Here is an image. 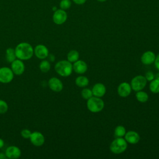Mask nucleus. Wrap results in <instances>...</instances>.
Returning <instances> with one entry per match:
<instances>
[{"mask_svg":"<svg viewBox=\"0 0 159 159\" xmlns=\"http://www.w3.org/2000/svg\"><path fill=\"white\" fill-rule=\"evenodd\" d=\"M14 50L17 58L22 61L29 60L34 55V48L32 46L27 42H21L19 43Z\"/></svg>","mask_w":159,"mask_h":159,"instance_id":"obj_1","label":"nucleus"},{"mask_svg":"<svg viewBox=\"0 0 159 159\" xmlns=\"http://www.w3.org/2000/svg\"><path fill=\"white\" fill-rule=\"evenodd\" d=\"M55 71L61 76H69L73 71V65L68 60H60L55 65Z\"/></svg>","mask_w":159,"mask_h":159,"instance_id":"obj_2","label":"nucleus"},{"mask_svg":"<svg viewBox=\"0 0 159 159\" xmlns=\"http://www.w3.org/2000/svg\"><path fill=\"white\" fill-rule=\"evenodd\" d=\"M87 107L88 110L93 113L101 111L104 107V101L98 97L92 96L87 101Z\"/></svg>","mask_w":159,"mask_h":159,"instance_id":"obj_3","label":"nucleus"},{"mask_svg":"<svg viewBox=\"0 0 159 159\" xmlns=\"http://www.w3.org/2000/svg\"><path fill=\"white\" fill-rule=\"evenodd\" d=\"M127 148V142L125 139L122 137H116L110 145V150L115 154H119L124 151Z\"/></svg>","mask_w":159,"mask_h":159,"instance_id":"obj_4","label":"nucleus"},{"mask_svg":"<svg viewBox=\"0 0 159 159\" xmlns=\"http://www.w3.org/2000/svg\"><path fill=\"white\" fill-rule=\"evenodd\" d=\"M147 84V80L145 76L138 75L132 78L130 82L132 89L135 91H139L143 89Z\"/></svg>","mask_w":159,"mask_h":159,"instance_id":"obj_5","label":"nucleus"},{"mask_svg":"<svg viewBox=\"0 0 159 159\" xmlns=\"http://www.w3.org/2000/svg\"><path fill=\"white\" fill-rule=\"evenodd\" d=\"M14 75L11 68L7 66L0 68V83H9L11 82L14 78Z\"/></svg>","mask_w":159,"mask_h":159,"instance_id":"obj_6","label":"nucleus"},{"mask_svg":"<svg viewBox=\"0 0 159 159\" xmlns=\"http://www.w3.org/2000/svg\"><path fill=\"white\" fill-rule=\"evenodd\" d=\"M11 68L14 75L19 76L24 73L25 71V65L22 60L16 58L11 63Z\"/></svg>","mask_w":159,"mask_h":159,"instance_id":"obj_7","label":"nucleus"},{"mask_svg":"<svg viewBox=\"0 0 159 159\" xmlns=\"http://www.w3.org/2000/svg\"><path fill=\"white\" fill-rule=\"evenodd\" d=\"M29 139L30 142L36 147H40L45 143V137L41 132L38 131L32 132Z\"/></svg>","mask_w":159,"mask_h":159,"instance_id":"obj_8","label":"nucleus"},{"mask_svg":"<svg viewBox=\"0 0 159 159\" xmlns=\"http://www.w3.org/2000/svg\"><path fill=\"white\" fill-rule=\"evenodd\" d=\"M53 21L57 25H61L65 22L67 19V14L61 9H57L53 14Z\"/></svg>","mask_w":159,"mask_h":159,"instance_id":"obj_9","label":"nucleus"},{"mask_svg":"<svg viewBox=\"0 0 159 159\" xmlns=\"http://www.w3.org/2000/svg\"><path fill=\"white\" fill-rule=\"evenodd\" d=\"M34 54L38 58L43 60L48 57L49 55V52L46 46L42 44H39L34 49Z\"/></svg>","mask_w":159,"mask_h":159,"instance_id":"obj_10","label":"nucleus"},{"mask_svg":"<svg viewBox=\"0 0 159 159\" xmlns=\"http://www.w3.org/2000/svg\"><path fill=\"white\" fill-rule=\"evenodd\" d=\"M5 154L7 158L10 159H17L19 158L21 155L20 149L14 145H11L8 147L5 151Z\"/></svg>","mask_w":159,"mask_h":159,"instance_id":"obj_11","label":"nucleus"},{"mask_svg":"<svg viewBox=\"0 0 159 159\" xmlns=\"http://www.w3.org/2000/svg\"><path fill=\"white\" fill-rule=\"evenodd\" d=\"M48 84L50 89L55 92H60L63 88V83L60 80L56 77L51 78L48 80Z\"/></svg>","mask_w":159,"mask_h":159,"instance_id":"obj_12","label":"nucleus"},{"mask_svg":"<svg viewBox=\"0 0 159 159\" xmlns=\"http://www.w3.org/2000/svg\"><path fill=\"white\" fill-rule=\"evenodd\" d=\"M132 91L131 86L129 83L127 82L121 83L117 88L118 94L122 98L127 97L130 95Z\"/></svg>","mask_w":159,"mask_h":159,"instance_id":"obj_13","label":"nucleus"},{"mask_svg":"<svg viewBox=\"0 0 159 159\" xmlns=\"http://www.w3.org/2000/svg\"><path fill=\"white\" fill-rule=\"evenodd\" d=\"M88 70V66L85 61L78 60L73 65V70L78 74H83Z\"/></svg>","mask_w":159,"mask_h":159,"instance_id":"obj_14","label":"nucleus"},{"mask_svg":"<svg viewBox=\"0 0 159 159\" xmlns=\"http://www.w3.org/2000/svg\"><path fill=\"white\" fill-rule=\"evenodd\" d=\"M93 94L94 96L101 98L104 96L106 92V86L102 83H96L92 89Z\"/></svg>","mask_w":159,"mask_h":159,"instance_id":"obj_15","label":"nucleus"},{"mask_svg":"<svg viewBox=\"0 0 159 159\" xmlns=\"http://www.w3.org/2000/svg\"><path fill=\"white\" fill-rule=\"evenodd\" d=\"M124 137L127 142L130 144H136L140 140L139 134L137 132L132 130H130L126 132Z\"/></svg>","mask_w":159,"mask_h":159,"instance_id":"obj_16","label":"nucleus"},{"mask_svg":"<svg viewBox=\"0 0 159 159\" xmlns=\"http://www.w3.org/2000/svg\"><path fill=\"white\" fill-rule=\"evenodd\" d=\"M155 57V54L153 52L147 51L142 54L141 57V61L144 65H150L154 62Z\"/></svg>","mask_w":159,"mask_h":159,"instance_id":"obj_17","label":"nucleus"},{"mask_svg":"<svg viewBox=\"0 0 159 159\" xmlns=\"http://www.w3.org/2000/svg\"><path fill=\"white\" fill-rule=\"evenodd\" d=\"M75 84L78 87L84 88L88 85L89 80L87 77H86L84 76H80L76 78Z\"/></svg>","mask_w":159,"mask_h":159,"instance_id":"obj_18","label":"nucleus"},{"mask_svg":"<svg viewBox=\"0 0 159 159\" xmlns=\"http://www.w3.org/2000/svg\"><path fill=\"white\" fill-rule=\"evenodd\" d=\"M6 58L9 63H12L17 57L15 53V50L12 48H8L6 50Z\"/></svg>","mask_w":159,"mask_h":159,"instance_id":"obj_19","label":"nucleus"},{"mask_svg":"<svg viewBox=\"0 0 159 159\" xmlns=\"http://www.w3.org/2000/svg\"><path fill=\"white\" fill-rule=\"evenodd\" d=\"M79 52L75 50H70L67 54V60L71 63H74L79 59Z\"/></svg>","mask_w":159,"mask_h":159,"instance_id":"obj_20","label":"nucleus"},{"mask_svg":"<svg viewBox=\"0 0 159 159\" xmlns=\"http://www.w3.org/2000/svg\"><path fill=\"white\" fill-rule=\"evenodd\" d=\"M135 97L137 100L140 102H145L148 99V95L147 93L145 91H142V90L137 91Z\"/></svg>","mask_w":159,"mask_h":159,"instance_id":"obj_21","label":"nucleus"},{"mask_svg":"<svg viewBox=\"0 0 159 159\" xmlns=\"http://www.w3.org/2000/svg\"><path fill=\"white\" fill-rule=\"evenodd\" d=\"M150 90L153 93H159V80L153 79L150 81L149 85Z\"/></svg>","mask_w":159,"mask_h":159,"instance_id":"obj_22","label":"nucleus"},{"mask_svg":"<svg viewBox=\"0 0 159 159\" xmlns=\"http://www.w3.org/2000/svg\"><path fill=\"white\" fill-rule=\"evenodd\" d=\"M50 63L48 60H43L39 64L40 70L43 73H47L50 70Z\"/></svg>","mask_w":159,"mask_h":159,"instance_id":"obj_23","label":"nucleus"},{"mask_svg":"<svg viewBox=\"0 0 159 159\" xmlns=\"http://www.w3.org/2000/svg\"><path fill=\"white\" fill-rule=\"evenodd\" d=\"M126 130L122 125H118L114 129V135L116 137H122L125 135Z\"/></svg>","mask_w":159,"mask_h":159,"instance_id":"obj_24","label":"nucleus"},{"mask_svg":"<svg viewBox=\"0 0 159 159\" xmlns=\"http://www.w3.org/2000/svg\"><path fill=\"white\" fill-rule=\"evenodd\" d=\"M81 94L82 98L86 100H88V99H89L91 97H92L93 96L92 90H91L89 88H84L81 91Z\"/></svg>","mask_w":159,"mask_h":159,"instance_id":"obj_25","label":"nucleus"},{"mask_svg":"<svg viewBox=\"0 0 159 159\" xmlns=\"http://www.w3.org/2000/svg\"><path fill=\"white\" fill-rule=\"evenodd\" d=\"M7 110L8 105L7 102L2 99H0V114H5Z\"/></svg>","mask_w":159,"mask_h":159,"instance_id":"obj_26","label":"nucleus"},{"mask_svg":"<svg viewBox=\"0 0 159 159\" xmlns=\"http://www.w3.org/2000/svg\"><path fill=\"white\" fill-rule=\"evenodd\" d=\"M71 4V2L70 0H61V2H60V9L63 10H66L70 7Z\"/></svg>","mask_w":159,"mask_h":159,"instance_id":"obj_27","label":"nucleus"},{"mask_svg":"<svg viewBox=\"0 0 159 159\" xmlns=\"http://www.w3.org/2000/svg\"><path fill=\"white\" fill-rule=\"evenodd\" d=\"M31 134H32V132L27 129H22L21 132H20V134H21V136L24 138V139H29L31 135Z\"/></svg>","mask_w":159,"mask_h":159,"instance_id":"obj_28","label":"nucleus"},{"mask_svg":"<svg viewBox=\"0 0 159 159\" xmlns=\"http://www.w3.org/2000/svg\"><path fill=\"white\" fill-rule=\"evenodd\" d=\"M145 77L147 81H151L153 79H155V75H154L153 73L151 71H148L147 72H146Z\"/></svg>","mask_w":159,"mask_h":159,"instance_id":"obj_29","label":"nucleus"},{"mask_svg":"<svg viewBox=\"0 0 159 159\" xmlns=\"http://www.w3.org/2000/svg\"><path fill=\"white\" fill-rule=\"evenodd\" d=\"M155 68L159 70V54L155 57V60L154 61Z\"/></svg>","mask_w":159,"mask_h":159,"instance_id":"obj_30","label":"nucleus"},{"mask_svg":"<svg viewBox=\"0 0 159 159\" xmlns=\"http://www.w3.org/2000/svg\"><path fill=\"white\" fill-rule=\"evenodd\" d=\"M86 0H73V1L77 4H83L86 2Z\"/></svg>","mask_w":159,"mask_h":159,"instance_id":"obj_31","label":"nucleus"},{"mask_svg":"<svg viewBox=\"0 0 159 159\" xmlns=\"http://www.w3.org/2000/svg\"><path fill=\"white\" fill-rule=\"evenodd\" d=\"M5 158H7L5 153L0 152V159H5Z\"/></svg>","mask_w":159,"mask_h":159,"instance_id":"obj_32","label":"nucleus"},{"mask_svg":"<svg viewBox=\"0 0 159 159\" xmlns=\"http://www.w3.org/2000/svg\"><path fill=\"white\" fill-rule=\"evenodd\" d=\"M4 145V141L1 139L0 138V149L2 148Z\"/></svg>","mask_w":159,"mask_h":159,"instance_id":"obj_33","label":"nucleus"},{"mask_svg":"<svg viewBox=\"0 0 159 159\" xmlns=\"http://www.w3.org/2000/svg\"><path fill=\"white\" fill-rule=\"evenodd\" d=\"M155 79H157V80H159V73H158L155 76Z\"/></svg>","mask_w":159,"mask_h":159,"instance_id":"obj_34","label":"nucleus"},{"mask_svg":"<svg viewBox=\"0 0 159 159\" xmlns=\"http://www.w3.org/2000/svg\"><path fill=\"white\" fill-rule=\"evenodd\" d=\"M98 1H101V2H103V1H105L106 0H98Z\"/></svg>","mask_w":159,"mask_h":159,"instance_id":"obj_35","label":"nucleus"}]
</instances>
